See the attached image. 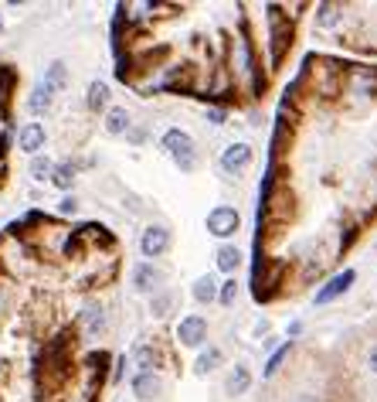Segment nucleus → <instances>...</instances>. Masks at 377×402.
I'll list each match as a JSON object with an SVG mask.
<instances>
[{"instance_id":"nucleus-21","label":"nucleus","mask_w":377,"mask_h":402,"mask_svg":"<svg viewBox=\"0 0 377 402\" xmlns=\"http://www.w3.org/2000/svg\"><path fill=\"white\" fill-rule=\"evenodd\" d=\"M75 178H78V164L75 161H61V164H54L51 185H54V188H61V191H68L72 185H75Z\"/></svg>"},{"instance_id":"nucleus-1","label":"nucleus","mask_w":377,"mask_h":402,"mask_svg":"<svg viewBox=\"0 0 377 402\" xmlns=\"http://www.w3.org/2000/svg\"><path fill=\"white\" fill-rule=\"evenodd\" d=\"M160 150L177 164V171L180 174H194L198 171V164H201V154H198V143H194V136L187 134V130H167V134L160 136Z\"/></svg>"},{"instance_id":"nucleus-19","label":"nucleus","mask_w":377,"mask_h":402,"mask_svg":"<svg viewBox=\"0 0 377 402\" xmlns=\"http://www.w3.org/2000/svg\"><path fill=\"white\" fill-rule=\"evenodd\" d=\"M27 174H31V181H38V185H51L54 161H51L48 154H38V157H31V167H27Z\"/></svg>"},{"instance_id":"nucleus-6","label":"nucleus","mask_w":377,"mask_h":402,"mask_svg":"<svg viewBox=\"0 0 377 402\" xmlns=\"http://www.w3.org/2000/svg\"><path fill=\"white\" fill-rule=\"evenodd\" d=\"M163 283H167V273L156 266V263H136L133 266V290L143 296H153L163 290Z\"/></svg>"},{"instance_id":"nucleus-9","label":"nucleus","mask_w":377,"mask_h":402,"mask_svg":"<svg viewBox=\"0 0 377 402\" xmlns=\"http://www.w3.org/2000/svg\"><path fill=\"white\" fill-rule=\"evenodd\" d=\"M163 389H167V382L160 372H136L133 375V396L136 402H160L163 399Z\"/></svg>"},{"instance_id":"nucleus-23","label":"nucleus","mask_w":377,"mask_h":402,"mask_svg":"<svg viewBox=\"0 0 377 402\" xmlns=\"http://www.w3.org/2000/svg\"><path fill=\"white\" fill-rule=\"evenodd\" d=\"M340 21H343V7L340 3H320L316 7V27L330 31V27H337Z\"/></svg>"},{"instance_id":"nucleus-11","label":"nucleus","mask_w":377,"mask_h":402,"mask_svg":"<svg viewBox=\"0 0 377 402\" xmlns=\"http://www.w3.org/2000/svg\"><path fill=\"white\" fill-rule=\"evenodd\" d=\"M347 92H350V96H357V99H374V92H377V69H367V65L353 69L350 76H347Z\"/></svg>"},{"instance_id":"nucleus-35","label":"nucleus","mask_w":377,"mask_h":402,"mask_svg":"<svg viewBox=\"0 0 377 402\" xmlns=\"http://www.w3.org/2000/svg\"><path fill=\"white\" fill-rule=\"evenodd\" d=\"M0 27H3V21H0Z\"/></svg>"},{"instance_id":"nucleus-17","label":"nucleus","mask_w":377,"mask_h":402,"mask_svg":"<svg viewBox=\"0 0 377 402\" xmlns=\"http://www.w3.org/2000/svg\"><path fill=\"white\" fill-rule=\"evenodd\" d=\"M51 106H54V92H51L48 85L38 82V85L31 89V96H27V113H31V116H48Z\"/></svg>"},{"instance_id":"nucleus-31","label":"nucleus","mask_w":377,"mask_h":402,"mask_svg":"<svg viewBox=\"0 0 377 402\" xmlns=\"http://www.w3.org/2000/svg\"><path fill=\"white\" fill-rule=\"evenodd\" d=\"M367 368H371V372L377 375V345L371 348V354H367Z\"/></svg>"},{"instance_id":"nucleus-14","label":"nucleus","mask_w":377,"mask_h":402,"mask_svg":"<svg viewBox=\"0 0 377 402\" xmlns=\"http://www.w3.org/2000/svg\"><path fill=\"white\" fill-rule=\"evenodd\" d=\"M156 361H160V351L150 341H140L136 348L129 351V365H136L140 372H156Z\"/></svg>"},{"instance_id":"nucleus-12","label":"nucleus","mask_w":377,"mask_h":402,"mask_svg":"<svg viewBox=\"0 0 377 402\" xmlns=\"http://www.w3.org/2000/svg\"><path fill=\"white\" fill-rule=\"evenodd\" d=\"M45 143H48V134H45V127L34 123V120L17 130V150H24L27 157H38V154L45 150Z\"/></svg>"},{"instance_id":"nucleus-4","label":"nucleus","mask_w":377,"mask_h":402,"mask_svg":"<svg viewBox=\"0 0 377 402\" xmlns=\"http://www.w3.org/2000/svg\"><path fill=\"white\" fill-rule=\"evenodd\" d=\"M170 242H174L170 229H167L163 222H150V225L143 229V236H140V252L147 256V263H153L156 256H163V252L170 249Z\"/></svg>"},{"instance_id":"nucleus-2","label":"nucleus","mask_w":377,"mask_h":402,"mask_svg":"<svg viewBox=\"0 0 377 402\" xmlns=\"http://www.w3.org/2000/svg\"><path fill=\"white\" fill-rule=\"evenodd\" d=\"M231 76L245 82L251 92H258V65H255V52L245 34L231 38Z\"/></svg>"},{"instance_id":"nucleus-10","label":"nucleus","mask_w":377,"mask_h":402,"mask_svg":"<svg viewBox=\"0 0 377 402\" xmlns=\"http://www.w3.org/2000/svg\"><path fill=\"white\" fill-rule=\"evenodd\" d=\"M251 164V143L245 140H238V143H228L225 154H221V171L231 174V178H238L245 167Z\"/></svg>"},{"instance_id":"nucleus-22","label":"nucleus","mask_w":377,"mask_h":402,"mask_svg":"<svg viewBox=\"0 0 377 402\" xmlns=\"http://www.w3.org/2000/svg\"><path fill=\"white\" fill-rule=\"evenodd\" d=\"M85 106H89V113H99V109L109 106V85L102 79L89 82V92H85Z\"/></svg>"},{"instance_id":"nucleus-30","label":"nucleus","mask_w":377,"mask_h":402,"mask_svg":"<svg viewBox=\"0 0 377 402\" xmlns=\"http://www.w3.org/2000/svg\"><path fill=\"white\" fill-rule=\"evenodd\" d=\"M129 140H133V143H143V140H147V130H140V127H136V130H129Z\"/></svg>"},{"instance_id":"nucleus-5","label":"nucleus","mask_w":377,"mask_h":402,"mask_svg":"<svg viewBox=\"0 0 377 402\" xmlns=\"http://www.w3.org/2000/svg\"><path fill=\"white\" fill-rule=\"evenodd\" d=\"M78 327H82V334H85L89 341H96V338H102V334L109 331V310L102 307L99 300H89V303L78 310Z\"/></svg>"},{"instance_id":"nucleus-27","label":"nucleus","mask_w":377,"mask_h":402,"mask_svg":"<svg viewBox=\"0 0 377 402\" xmlns=\"http://www.w3.org/2000/svg\"><path fill=\"white\" fill-rule=\"evenodd\" d=\"M235 300H238V280L228 276L225 283H221V290H218V303L221 307H235Z\"/></svg>"},{"instance_id":"nucleus-7","label":"nucleus","mask_w":377,"mask_h":402,"mask_svg":"<svg viewBox=\"0 0 377 402\" xmlns=\"http://www.w3.org/2000/svg\"><path fill=\"white\" fill-rule=\"evenodd\" d=\"M353 280H357V269H343V273H333L327 283L313 294V303L316 307H327V303H333V300H340V296L347 294L353 287Z\"/></svg>"},{"instance_id":"nucleus-20","label":"nucleus","mask_w":377,"mask_h":402,"mask_svg":"<svg viewBox=\"0 0 377 402\" xmlns=\"http://www.w3.org/2000/svg\"><path fill=\"white\" fill-rule=\"evenodd\" d=\"M238 266H242V249H238V245H231V242H225V245L218 249V269L228 273V276H235Z\"/></svg>"},{"instance_id":"nucleus-26","label":"nucleus","mask_w":377,"mask_h":402,"mask_svg":"<svg viewBox=\"0 0 377 402\" xmlns=\"http://www.w3.org/2000/svg\"><path fill=\"white\" fill-rule=\"evenodd\" d=\"M289 351H293V345H282V348H279V351H272V354H269V361H265V368H262V378H272V375H276L279 368L286 365V358H289Z\"/></svg>"},{"instance_id":"nucleus-29","label":"nucleus","mask_w":377,"mask_h":402,"mask_svg":"<svg viewBox=\"0 0 377 402\" xmlns=\"http://www.w3.org/2000/svg\"><path fill=\"white\" fill-rule=\"evenodd\" d=\"M58 212H61V215H75L78 212V198H75V194H65V198H61V205H58Z\"/></svg>"},{"instance_id":"nucleus-33","label":"nucleus","mask_w":377,"mask_h":402,"mask_svg":"<svg viewBox=\"0 0 377 402\" xmlns=\"http://www.w3.org/2000/svg\"><path fill=\"white\" fill-rule=\"evenodd\" d=\"M3 171H7V161H3V154H0V178H3Z\"/></svg>"},{"instance_id":"nucleus-28","label":"nucleus","mask_w":377,"mask_h":402,"mask_svg":"<svg viewBox=\"0 0 377 402\" xmlns=\"http://www.w3.org/2000/svg\"><path fill=\"white\" fill-rule=\"evenodd\" d=\"M204 120H207L211 127H221V123H225V120H228V109H221V106H211V109H207V113H204Z\"/></svg>"},{"instance_id":"nucleus-15","label":"nucleus","mask_w":377,"mask_h":402,"mask_svg":"<svg viewBox=\"0 0 377 402\" xmlns=\"http://www.w3.org/2000/svg\"><path fill=\"white\" fill-rule=\"evenodd\" d=\"M102 127H105V134H109V136H126L129 130H133V116H129V109L112 106L109 113H105Z\"/></svg>"},{"instance_id":"nucleus-34","label":"nucleus","mask_w":377,"mask_h":402,"mask_svg":"<svg viewBox=\"0 0 377 402\" xmlns=\"http://www.w3.org/2000/svg\"><path fill=\"white\" fill-rule=\"evenodd\" d=\"M300 402H316V399H313V396H302V399Z\"/></svg>"},{"instance_id":"nucleus-16","label":"nucleus","mask_w":377,"mask_h":402,"mask_svg":"<svg viewBox=\"0 0 377 402\" xmlns=\"http://www.w3.org/2000/svg\"><path fill=\"white\" fill-rule=\"evenodd\" d=\"M218 290H221V283H218V276H198L194 283H191V296L201 303V307H207V303H214L218 300Z\"/></svg>"},{"instance_id":"nucleus-24","label":"nucleus","mask_w":377,"mask_h":402,"mask_svg":"<svg viewBox=\"0 0 377 402\" xmlns=\"http://www.w3.org/2000/svg\"><path fill=\"white\" fill-rule=\"evenodd\" d=\"M65 79H68V72H65V62H51L48 69H45V76H41V85H48L51 92L58 96V92L65 89Z\"/></svg>"},{"instance_id":"nucleus-3","label":"nucleus","mask_w":377,"mask_h":402,"mask_svg":"<svg viewBox=\"0 0 377 402\" xmlns=\"http://www.w3.org/2000/svg\"><path fill=\"white\" fill-rule=\"evenodd\" d=\"M204 225H207V236H214V239H231V236L242 229V215H238V208H231V205H218V208L207 212Z\"/></svg>"},{"instance_id":"nucleus-32","label":"nucleus","mask_w":377,"mask_h":402,"mask_svg":"<svg viewBox=\"0 0 377 402\" xmlns=\"http://www.w3.org/2000/svg\"><path fill=\"white\" fill-rule=\"evenodd\" d=\"M300 331H302V321H293V324H289V338H296Z\"/></svg>"},{"instance_id":"nucleus-8","label":"nucleus","mask_w":377,"mask_h":402,"mask_svg":"<svg viewBox=\"0 0 377 402\" xmlns=\"http://www.w3.org/2000/svg\"><path fill=\"white\" fill-rule=\"evenodd\" d=\"M177 341H180V348H204V341H207V321H204L201 314L180 317V324H177Z\"/></svg>"},{"instance_id":"nucleus-25","label":"nucleus","mask_w":377,"mask_h":402,"mask_svg":"<svg viewBox=\"0 0 377 402\" xmlns=\"http://www.w3.org/2000/svg\"><path fill=\"white\" fill-rule=\"evenodd\" d=\"M174 307H177V294H174V290H160V294L150 296V314H153V317H167Z\"/></svg>"},{"instance_id":"nucleus-18","label":"nucleus","mask_w":377,"mask_h":402,"mask_svg":"<svg viewBox=\"0 0 377 402\" xmlns=\"http://www.w3.org/2000/svg\"><path fill=\"white\" fill-rule=\"evenodd\" d=\"M221 361H225V354H221V348H204L201 354H198V361H194V375H214L218 368H221Z\"/></svg>"},{"instance_id":"nucleus-13","label":"nucleus","mask_w":377,"mask_h":402,"mask_svg":"<svg viewBox=\"0 0 377 402\" xmlns=\"http://www.w3.org/2000/svg\"><path fill=\"white\" fill-rule=\"evenodd\" d=\"M249 389H251V368L245 361H235L225 375V392L228 396H245Z\"/></svg>"}]
</instances>
